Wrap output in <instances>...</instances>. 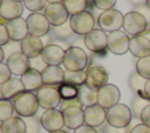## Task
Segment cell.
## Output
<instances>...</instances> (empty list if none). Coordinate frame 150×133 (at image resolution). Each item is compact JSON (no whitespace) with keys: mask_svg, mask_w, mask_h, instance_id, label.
I'll list each match as a JSON object with an SVG mask.
<instances>
[{"mask_svg":"<svg viewBox=\"0 0 150 133\" xmlns=\"http://www.w3.org/2000/svg\"><path fill=\"white\" fill-rule=\"evenodd\" d=\"M41 125L42 127L48 131V132H54L62 129L64 126V120H63V114L60 109L53 108V109H46L41 117Z\"/></svg>","mask_w":150,"mask_h":133,"instance_id":"cell-15","label":"cell"},{"mask_svg":"<svg viewBox=\"0 0 150 133\" xmlns=\"http://www.w3.org/2000/svg\"><path fill=\"white\" fill-rule=\"evenodd\" d=\"M27 26H28V32L32 35L35 36H43L49 33L50 29V24L48 22L47 18L42 13H32L27 16Z\"/></svg>","mask_w":150,"mask_h":133,"instance_id":"cell-12","label":"cell"},{"mask_svg":"<svg viewBox=\"0 0 150 133\" xmlns=\"http://www.w3.org/2000/svg\"><path fill=\"white\" fill-rule=\"evenodd\" d=\"M129 52L138 59L149 56L150 55V40L144 35L130 38Z\"/></svg>","mask_w":150,"mask_h":133,"instance_id":"cell-24","label":"cell"},{"mask_svg":"<svg viewBox=\"0 0 150 133\" xmlns=\"http://www.w3.org/2000/svg\"><path fill=\"white\" fill-rule=\"evenodd\" d=\"M86 79H87L86 71H79V72L64 71V82H67V84L80 87L86 84Z\"/></svg>","mask_w":150,"mask_h":133,"instance_id":"cell-29","label":"cell"},{"mask_svg":"<svg viewBox=\"0 0 150 133\" xmlns=\"http://www.w3.org/2000/svg\"><path fill=\"white\" fill-rule=\"evenodd\" d=\"M63 114L64 126L69 129H76L84 124V109L82 107H68L61 111Z\"/></svg>","mask_w":150,"mask_h":133,"instance_id":"cell-20","label":"cell"},{"mask_svg":"<svg viewBox=\"0 0 150 133\" xmlns=\"http://www.w3.org/2000/svg\"><path fill=\"white\" fill-rule=\"evenodd\" d=\"M5 51L2 47H0V62H4V58H5Z\"/></svg>","mask_w":150,"mask_h":133,"instance_id":"cell-49","label":"cell"},{"mask_svg":"<svg viewBox=\"0 0 150 133\" xmlns=\"http://www.w3.org/2000/svg\"><path fill=\"white\" fill-rule=\"evenodd\" d=\"M14 109V105L12 100L8 99H0V121H5L9 118H12Z\"/></svg>","mask_w":150,"mask_h":133,"instance_id":"cell-34","label":"cell"},{"mask_svg":"<svg viewBox=\"0 0 150 133\" xmlns=\"http://www.w3.org/2000/svg\"><path fill=\"white\" fill-rule=\"evenodd\" d=\"M21 81L28 92H36L39 88L43 86V80H42V74L41 71L35 69V68H29L21 78Z\"/></svg>","mask_w":150,"mask_h":133,"instance_id":"cell-25","label":"cell"},{"mask_svg":"<svg viewBox=\"0 0 150 133\" xmlns=\"http://www.w3.org/2000/svg\"><path fill=\"white\" fill-rule=\"evenodd\" d=\"M36 98L39 100L40 107L46 109H53L56 108L57 106H60L62 99L59 92V88L55 86H48V85H43L41 88H39L36 92Z\"/></svg>","mask_w":150,"mask_h":133,"instance_id":"cell-6","label":"cell"},{"mask_svg":"<svg viewBox=\"0 0 150 133\" xmlns=\"http://www.w3.org/2000/svg\"><path fill=\"white\" fill-rule=\"evenodd\" d=\"M22 2H23V6L28 11H30L33 13H38L41 9H45L47 7L48 1L47 0H23Z\"/></svg>","mask_w":150,"mask_h":133,"instance_id":"cell-36","label":"cell"},{"mask_svg":"<svg viewBox=\"0 0 150 133\" xmlns=\"http://www.w3.org/2000/svg\"><path fill=\"white\" fill-rule=\"evenodd\" d=\"M135 11H136V12H138V13H141L142 15H144V16H145V19H146L148 21H150V8H149L146 5L137 6Z\"/></svg>","mask_w":150,"mask_h":133,"instance_id":"cell-46","label":"cell"},{"mask_svg":"<svg viewBox=\"0 0 150 133\" xmlns=\"http://www.w3.org/2000/svg\"><path fill=\"white\" fill-rule=\"evenodd\" d=\"M129 45L130 38L125 32L120 29L108 34V49L111 53L116 55H123L129 52Z\"/></svg>","mask_w":150,"mask_h":133,"instance_id":"cell-9","label":"cell"},{"mask_svg":"<svg viewBox=\"0 0 150 133\" xmlns=\"http://www.w3.org/2000/svg\"><path fill=\"white\" fill-rule=\"evenodd\" d=\"M11 40L8 31L6 28L5 25H0V46L4 47L6 44H8V41Z\"/></svg>","mask_w":150,"mask_h":133,"instance_id":"cell-41","label":"cell"},{"mask_svg":"<svg viewBox=\"0 0 150 133\" xmlns=\"http://www.w3.org/2000/svg\"><path fill=\"white\" fill-rule=\"evenodd\" d=\"M13 105L18 115L23 118H29L35 115L38 109L40 108V104L36 98V94L28 91H25L23 93L18 95L13 100Z\"/></svg>","mask_w":150,"mask_h":133,"instance_id":"cell-1","label":"cell"},{"mask_svg":"<svg viewBox=\"0 0 150 133\" xmlns=\"http://www.w3.org/2000/svg\"><path fill=\"white\" fill-rule=\"evenodd\" d=\"M130 133H150V127L144 125L143 122L137 124L130 129Z\"/></svg>","mask_w":150,"mask_h":133,"instance_id":"cell-43","label":"cell"},{"mask_svg":"<svg viewBox=\"0 0 150 133\" xmlns=\"http://www.w3.org/2000/svg\"><path fill=\"white\" fill-rule=\"evenodd\" d=\"M141 121H142L144 125H146V126L150 127V105H148V106L143 109V112H142V114H141Z\"/></svg>","mask_w":150,"mask_h":133,"instance_id":"cell-45","label":"cell"},{"mask_svg":"<svg viewBox=\"0 0 150 133\" xmlns=\"http://www.w3.org/2000/svg\"><path fill=\"white\" fill-rule=\"evenodd\" d=\"M148 105H150V101H149V99L145 95L143 97L141 94H136L132 98V100H131V112H132V115L135 118L141 119V114H142L143 109Z\"/></svg>","mask_w":150,"mask_h":133,"instance_id":"cell-28","label":"cell"},{"mask_svg":"<svg viewBox=\"0 0 150 133\" xmlns=\"http://www.w3.org/2000/svg\"><path fill=\"white\" fill-rule=\"evenodd\" d=\"M19 1H23V0H19Z\"/></svg>","mask_w":150,"mask_h":133,"instance_id":"cell-54","label":"cell"},{"mask_svg":"<svg viewBox=\"0 0 150 133\" xmlns=\"http://www.w3.org/2000/svg\"><path fill=\"white\" fill-rule=\"evenodd\" d=\"M123 21H124V15L120 11L114 8L109 11H103L97 19L100 29L108 33L120 31L121 27H123Z\"/></svg>","mask_w":150,"mask_h":133,"instance_id":"cell-5","label":"cell"},{"mask_svg":"<svg viewBox=\"0 0 150 133\" xmlns=\"http://www.w3.org/2000/svg\"><path fill=\"white\" fill-rule=\"evenodd\" d=\"M49 133H67V132L63 129H59V131H54V132H49Z\"/></svg>","mask_w":150,"mask_h":133,"instance_id":"cell-52","label":"cell"},{"mask_svg":"<svg viewBox=\"0 0 150 133\" xmlns=\"http://www.w3.org/2000/svg\"><path fill=\"white\" fill-rule=\"evenodd\" d=\"M134 6H141V5H145L146 4V0H129Z\"/></svg>","mask_w":150,"mask_h":133,"instance_id":"cell-48","label":"cell"},{"mask_svg":"<svg viewBox=\"0 0 150 133\" xmlns=\"http://www.w3.org/2000/svg\"><path fill=\"white\" fill-rule=\"evenodd\" d=\"M48 20V22L50 24V26L56 27V26H61L64 22L68 21V19L70 18L66 6L63 5V2L61 4H48L47 7L45 8V13H43Z\"/></svg>","mask_w":150,"mask_h":133,"instance_id":"cell-11","label":"cell"},{"mask_svg":"<svg viewBox=\"0 0 150 133\" xmlns=\"http://www.w3.org/2000/svg\"><path fill=\"white\" fill-rule=\"evenodd\" d=\"M145 5H146V6L150 8V0H146V4H145Z\"/></svg>","mask_w":150,"mask_h":133,"instance_id":"cell-53","label":"cell"},{"mask_svg":"<svg viewBox=\"0 0 150 133\" xmlns=\"http://www.w3.org/2000/svg\"><path fill=\"white\" fill-rule=\"evenodd\" d=\"M74 106H77V107H83L80 99H74V100H62L61 104H60V111H63L68 107H74Z\"/></svg>","mask_w":150,"mask_h":133,"instance_id":"cell-40","label":"cell"},{"mask_svg":"<svg viewBox=\"0 0 150 133\" xmlns=\"http://www.w3.org/2000/svg\"><path fill=\"white\" fill-rule=\"evenodd\" d=\"M145 84H146V79H144L143 77H141L137 72H134V73L130 74V77H129V86H130V88L136 94L144 95Z\"/></svg>","mask_w":150,"mask_h":133,"instance_id":"cell-32","label":"cell"},{"mask_svg":"<svg viewBox=\"0 0 150 133\" xmlns=\"http://www.w3.org/2000/svg\"><path fill=\"white\" fill-rule=\"evenodd\" d=\"M102 133H130V129L127 128H116L110 126L108 122H105V125L103 126V132Z\"/></svg>","mask_w":150,"mask_h":133,"instance_id":"cell-42","label":"cell"},{"mask_svg":"<svg viewBox=\"0 0 150 133\" xmlns=\"http://www.w3.org/2000/svg\"><path fill=\"white\" fill-rule=\"evenodd\" d=\"M6 65L8 66L11 73L13 75H18V77H22L29 68H32V62L30 59L27 58L21 51L20 52H15L8 55L7 60H6Z\"/></svg>","mask_w":150,"mask_h":133,"instance_id":"cell-13","label":"cell"},{"mask_svg":"<svg viewBox=\"0 0 150 133\" xmlns=\"http://www.w3.org/2000/svg\"><path fill=\"white\" fill-rule=\"evenodd\" d=\"M53 32H54V35H55L57 39H60V40H67V39H69L73 34H75L74 31H73V28H71V26H70V22H69V21L64 22V24L61 25V26L54 27V28H53Z\"/></svg>","mask_w":150,"mask_h":133,"instance_id":"cell-33","label":"cell"},{"mask_svg":"<svg viewBox=\"0 0 150 133\" xmlns=\"http://www.w3.org/2000/svg\"><path fill=\"white\" fill-rule=\"evenodd\" d=\"M79 88H80L79 99L83 107H89L97 104V91L89 88L87 85H82Z\"/></svg>","mask_w":150,"mask_h":133,"instance_id":"cell-27","label":"cell"},{"mask_svg":"<svg viewBox=\"0 0 150 133\" xmlns=\"http://www.w3.org/2000/svg\"><path fill=\"white\" fill-rule=\"evenodd\" d=\"M73 133H97V131H96L95 127H91V126H89V125H87V124H83V125L80 126L79 128L74 129Z\"/></svg>","mask_w":150,"mask_h":133,"instance_id":"cell-44","label":"cell"},{"mask_svg":"<svg viewBox=\"0 0 150 133\" xmlns=\"http://www.w3.org/2000/svg\"><path fill=\"white\" fill-rule=\"evenodd\" d=\"M107 122V109L98 104L84 108V124L91 127H100Z\"/></svg>","mask_w":150,"mask_h":133,"instance_id":"cell-18","label":"cell"},{"mask_svg":"<svg viewBox=\"0 0 150 133\" xmlns=\"http://www.w3.org/2000/svg\"><path fill=\"white\" fill-rule=\"evenodd\" d=\"M93 4L96 8L103 12V11L112 9L114 6L116 5V0H93Z\"/></svg>","mask_w":150,"mask_h":133,"instance_id":"cell-38","label":"cell"},{"mask_svg":"<svg viewBox=\"0 0 150 133\" xmlns=\"http://www.w3.org/2000/svg\"><path fill=\"white\" fill-rule=\"evenodd\" d=\"M43 85L59 87L64 82V71L60 66H45L41 69Z\"/></svg>","mask_w":150,"mask_h":133,"instance_id":"cell-23","label":"cell"},{"mask_svg":"<svg viewBox=\"0 0 150 133\" xmlns=\"http://www.w3.org/2000/svg\"><path fill=\"white\" fill-rule=\"evenodd\" d=\"M6 28L8 31L9 38L12 41H22L28 34V26H27V20L23 18H16L13 20H8L6 22Z\"/></svg>","mask_w":150,"mask_h":133,"instance_id":"cell-19","label":"cell"},{"mask_svg":"<svg viewBox=\"0 0 150 133\" xmlns=\"http://www.w3.org/2000/svg\"><path fill=\"white\" fill-rule=\"evenodd\" d=\"M84 46L95 54H102L108 48V34L100 28H95L83 36Z\"/></svg>","mask_w":150,"mask_h":133,"instance_id":"cell-8","label":"cell"},{"mask_svg":"<svg viewBox=\"0 0 150 133\" xmlns=\"http://www.w3.org/2000/svg\"><path fill=\"white\" fill-rule=\"evenodd\" d=\"M57 88H59V92H60V95H61L62 100H74V99L79 98L80 88L77 86L63 82Z\"/></svg>","mask_w":150,"mask_h":133,"instance_id":"cell-30","label":"cell"},{"mask_svg":"<svg viewBox=\"0 0 150 133\" xmlns=\"http://www.w3.org/2000/svg\"><path fill=\"white\" fill-rule=\"evenodd\" d=\"M11 71L5 62H0V85L11 79Z\"/></svg>","mask_w":150,"mask_h":133,"instance_id":"cell-39","label":"cell"},{"mask_svg":"<svg viewBox=\"0 0 150 133\" xmlns=\"http://www.w3.org/2000/svg\"><path fill=\"white\" fill-rule=\"evenodd\" d=\"M63 5L66 6L68 13L70 15H74V14L87 11L89 2L88 0H64Z\"/></svg>","mask_w":150,"mask_h":133,"instance_id":"cell-31","label":"cell"},{"mask_svg":"<svg viewBox=\"0 0 150 133\" xmlns=\"http://www.w3.org/2000/svg\"><path fill=\"white\" fill-rule=\"evenodd\" d=\"M144 95L150 100V79L146 80V84H145V87H144Z\"/></svg>","mask_w":150,"mask_h":133,"instance_id":"cell-47","label":"cell"},{"mask_svg":"<svg viewBox=\"0 0 150 133\" xmlns=\"http://www.w3.org/2000/svg\"><path fill=\"white\" fill-rule=\"evenodd\" d=\"M66 71L79 72L84 71L88 65V55L87 53L77 46H70L66 49L63 64Z\"/></svg>","mask_w":150,"mask_h":133,"instance_id":"cell-3","label":"cell"},{"mask_svg":"<svg viewBox=\"0 0 150 133\" xmlns=\"http://www.w3.org/2000/svg\"><path fill=\"white\" fill-rule=\"evenodd\" d=\"M45 46L41 38L28 34L21 42H20V51L29 59H36L41 56Z\"/></svg>","mask_w":150,"mask_h":133,"instance_id":"cell-16","label":"cell"},{"mask_svg":"<svg viewBox=\"0 0 150 133\" xmlns=\"http://www.w3.org/2000/svg\"><path fill=\"white\" fill-rule=\"evenodd\" d=\"M136 72L143 77L144 79H150V55L144 56L137 60L136 62Z\"/></svg>","mask_w":150,"mask_h":133,"instance_id":"cell-35","label":"cell"},{"mask_svg":"<svg viewBox=\"0 0 150 133\" xmlns=\"http://www.w3.org/2000/svg\"><path fill=\"white\" fill-rule=\"evenodd\" d=\"M148 24L149 21L145 19L144 15H142L136 11H131L124 15L123 29L131 38L138 36V35H143V33L148 29Z\"/></svg>","mask_w":150,"mask_h":133,"instance_id":"cell-4","label":"cell"},{"mask_svg":"<svg viewBox=\"0 0 150 133\" xmlns=\"http://www.w3.org/2000/svg\"><path fill=\"white\" fill-rule=\"evenodd\" d=\"M86 72H87V79L84 85H87L89 88L98 91L101 87L108 84L109 75L102 66L91 65L86 69Z\"/></svg>","mask_w":150,"mask_h":133,"instance_id":"cell-10","label":"cell"},{"mask_svg":"<svg viewBox=\"0 0 150 133\" xmlns=\"http://www.w3.org/2000/svg\"><path fill=\"white\" fill-rule=\"evenodd\" d=\"M26 91L21 79L18 78H11L6 82L0 85V94L1 99H8V100H14L18 95L23 93Z\"/></svg>","mask_w":150,"mask_h":133,"instance_id":"cell-21","label":"cell"},{"mask_svg":"<svg viewBox=\"0 0 150 133\" xmlns=\"http://www.w3.org/2000/svg\"><path fill=\"white\" fill-rule=\"evenodd\" d=\"M66 51L55 44L46 45L42 53H41V60L46 64V66H59L63 64Z\"/></svg>","mask_w":150,"mask_h":133,"instance_id":"cell-17","label":"cell"},{"mask_svg":"<svg viewBox=\"0 0 150 133\" xmlns=\"http://www.w3.org/2000/svg\"><path fill=\"white\" fill-rule=\"evenodd\" d=\"M132 117L131 109L124 104H117L107 109V122L116 128H127Z\"/></svg>","mask_w":150,"mask_h":133,"instance_id":"cell-2","label":"cell"},{"mask_svg":"<svg viewBox=\"0 0 150 133\" xmlns=\"http://www.w3.org/2000/svg\"><path fill=\"white\" fill-rule=\"evenodd\" d=\"M23 12V2L19 0H1L0 2V16L8 20L21 18Z\"/></svg>","mask_w":150,"mask_h":133,"instance_id":"cell-22","label":"cell"},{"mask_svg":"<svg viewBox=\"0 0 150 133\" xmlns=\"http://www.w3.org/2000/svg\"><path fill=\"white\" fill-rule=\"evenodd\" d=\"M0 132L1 133H26L27 132L26 122L20 117H12L1 122Z\"/></svg>","mask_w":150,"mask_h":133,"instance_id":"cell-26","label":"cell"},{"mask_svg":"<svg viewBox=\"0 0 150 133\" xmlns=\"http://www.w3.org/2000/svg\"><path fill=\"white\" fill-rule=\"evenodd\" d=\"M120 98V89L112 84H107L97 91V104L105 109L117 105Z\"/></svg>","mask_w":150,"mask_h":133,"instance_id":"cell-14","label":"cell"},{"mask_svg":"<svg viewBox=\"0 0 150 133\" xmlns=\"http://www.w3.org/2000/svg\"><path fill=\"white\" fill-rule=\"evenodd\" d=\"M69 22H70V26H71L75 34L84 36L89 32L95 29V22L96 21H95L94 15L90 12L84 11V12L70 15Z\"/></svg>","mask_w":150,"mask_h":133,"instance_id":"cell-7","label":"cell"},{"mask_svg":"<svg viewBox=\"0 0 150 133\" xmlns=\"http://www.w3.org/2000/svg\"><path fill=\"white\" fill-rule=\"evenodd\" d=\"M47 1H48V4H61L64 0H47Z\"/></svg>","mask_w":150,"mask_h":133,"instance_id":"cell-50","label":"cell"},{"mask_svg":"<svg viewBox=\"0 0 150 133\" xmlns=\"http://www.w3.org/2000/svg\"><path fill=\"white\" fill-rule=\"evenodd\" d=\"M25 122H26V127H27V132L26 133H39L41 127H42L41 119L38 118L36 115L26 118Z\"/></svg>","mask_w":150,"mask_h":133,"instance_id":"cell-37","label":"cell"},{"mask_svg":"<svg viewBox=\"0 0 150 133\" xmlns=\"http://www.w3.org/2000/svg\"><path fill=\"white\" fill-rule=\"evenodd\" d=\"M143 35H144V36H146V38L150 40V28H148V29H146V31L143 33Z\"/></svg>","mask_w":150,"mask_h":133,"instance_id":"cell-51","label":"cell"}]
</instances>
